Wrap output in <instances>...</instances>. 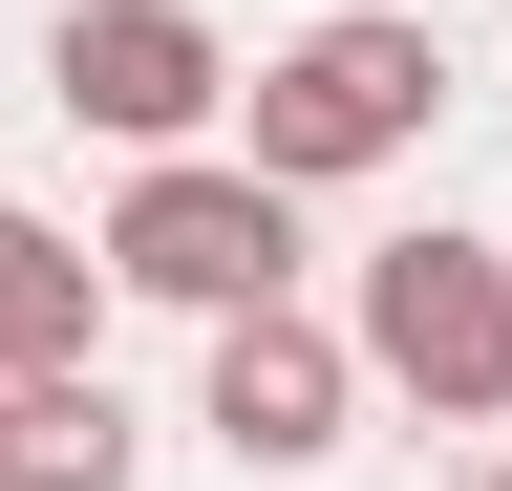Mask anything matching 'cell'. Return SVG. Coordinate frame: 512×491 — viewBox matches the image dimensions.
<instances>
[{
  "label": "cell",
  "instance_id": "obj_1",
  "mask_svg": "<svg viewBox=\"0 0 512 491\" xmlns=\"http://www.w3.org/2000/svg\"><path fill=\"white\" fill-rule=\"evenodd\" d=\"M427 129H448V43L384 22V0L299 22L278 65H235V150L278 171V193H363V171H406Z\"/></svg>",
  "mask_w": 512,
  "mask_h": 491
},
{
  "label": "cell",
  "instance_id": "obj_2",
  "mask_svg": "<svg viewBox=\"0 0 512 491\" xmlns=\"http://www.w3.org/2000/svg\"><path fill=\"white\" fill-rule=\"evenodd\" d=\"M342 342L427 427H512V235H384L363 299H342Z\"/></svg>",
  "mask_w": 512,
  "mask_h": 491
},
{
  "label": "cell",
  "instance_id": "obj_3",
  "mask_svg": "<svg viewBox=\"0 0 512 491\" xmlns=\"http://www.w3.org/2000/svg\"><path fill=\"white\" fill-rule=\"evenodd\" d=\"M107 278L171 299V321H235V299H299V193L256 150H150L107 214Z\"/></svg>",
  "mask_w": 512,
  "mask_h": 491
},
{
  "label": "cell",
  "instance_id": "obj_4",
  "mask_svg": "<svg viewBox=\"0 0 512 491\" xmlns=\"http://www.w3.org/2000/svg\"><path fill=\"white\" fill-rule=\"evenodd\" d=\"M43 107H64V129H107V150H192V129L235 107V43L192 22V0H64Z\"/></svg>",
  "mask_w": 512,
  "mask_h": 491
},
{
  "label": "cell",
  "instance_id": "obj_5",
  "mask_svg": "<svg viewBox=\"0 0 512 491\" xmlns=\"http://www.w3.org/2000/svg\"><path fill=\"white\" fill-rule=\"evenodd\" d=\"M192 427H214L235 470H320L363 427V342L342 321H299V299H235L214 321V385H192Z\"/></svg>",
  "mask_w": 512,
  "mask_h": 491
},
{
  "label": "cell",
  "instance_id": "obj_6",
  "mask_svg": "<svg viewBox=\"0 0 512 491\" xmlns=\"http://www.w3.org/2000/svg\"><path fill=\"white\" fill-rule=\"evenodd\" d=\"M107 235H64V214H0V385H64V363H107Z\"/></svg>",
  "mask_w": 512,
  "mask_h": 491
},
{
  "label": "cell",
  "instance_id": "obj_7",
  "mask_svg": "<svg viewBox=\"0 0 512 491\" xmlns=\"http://www.w3.org/2000/svg\"><path fill=\"white\" fill-rule=\"evenodd\" d=\"M150 470V427L107 406V363H64V385H0V491H128Z\"/></svg>",
  "mask_w": 512,
  "mask_h": 491
},
{
  "label": "cell",
  "instance_id": "obj_8",
  "mask_svg": "<svg viewBox=\"0 0 512 491\" xmlns=\"http://www.w3.org/2000/svg\"><path fill=\"white\" fill-rule=\"evenodd\" d=\"M470 491H512V449H491V470H470Z\"/></svg>",
  "mask_w": 512,
  "mask_h": 491
}]
</instances>
